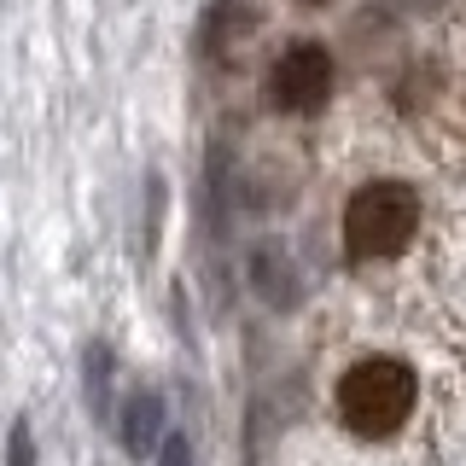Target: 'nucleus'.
<instances>
[{"label":"nucleus","instance_id":"1","mask_svg":"<svg viewBox=\"0 0 466 466\" xmlns=\"http://www.w3.org/2000/svg\"><path fill=\"white\" fill-rule=\"evenodd\" d=\"M332 414L361 443H390L420 414V368L397 350H368L339 373L332 385Z\"/></svg>","mask_w":466,"mask_h":466},{"label":"nucleus","instance_id":"2","mask_svg":"<svg viewBox=\"0 0 466 466\" xmlns=\"http://www.w3.org/2000/svg\"><path fill=\"white\" fill-rule=\"evenodd\" d=\"M426 228V198L414 181L379 175V181L356 187L344 204V257L350 262H390Z\"/></svg>","mask_w":466,"mask_h":466},{"label":"nucleus","instance_id":"3","mask_svg":"<svg viewBox=\"0 0 466 466\" xmlns=\"http://www.w3.org/2000/svg\"><path fill=\"white\" fill-rule=\"evenodd\" d=\"M332 82H339V65H332L327 41H291L268 70V99H274V111L315 116V111H327Z\"/></svg>","mask_w":466,"mask_h":466},{"label":"nucleus","instance_id":"4","mask_svg":"<svg viewBox=\"0 0 466 466\" xmlns=\"http://www.w3.org/2000/svg\"><path fill=\"white\" fill-rule=\"evenodd\" d=\"M111 431H116V443H123V455H128V461L157 455V443H164V397H157L152 385L128 390V397L116 402Z\"/></svg>","mask_w":466,"mask_h":466},{"label":"nucleus","instance_id":"5","mask_svg":"<svg viewBox=\"0 0 466 466\" xmlns=\"http://www.w3.org/2000/svg\"><path fill=\"white\" fill-rule=\"evenodd\" d=\"M111 385H116V350L106 339H94V344L82 350V397H87V414H94L99 426H111V420H116Z\"/></svg>","mask_w":466,"mask_h":466},{"label":"nucleus","instance_id":"6","mask_svg":"<svg viewBox=\"0 0 466 466\" xmlns=\"http://www.w3.org/2000/svg\"><path fill=\"white\" fill-rule=\"evenodd\" d=\"M6 466H41V461H35V431H29L24 414L6 426Z\"/></svg>","mask_w":466,"mask_h":466},{"label":"nucleus","instance_id":"7","mask_svg":"<svg viewBox=\"0 0 466 466\" xmlns=\"http://www.w3.org/2000/svg\"><path fill=\"white\" fill-rule=\"evenodd\" d=\"M157 466H193V443H187L181 431H169L164 443H157Z\"/></svg>","mask_w":466,"mask_h":466}]
</instances>
